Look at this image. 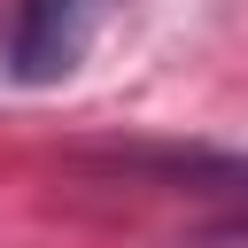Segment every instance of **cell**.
Listing matches in <instances>:
<instances>
[{
    "mask_svg": "<svg viewBox=\"0 0 248 248\" xmlns=\"http://www.w3.org/2000/svg\"><path fill=\"white\" fill-rule=\"evenodd\" d=\"M101 16H108V0H16L8 39H0V70L16 85H62L85 62Z\"/></svg>",
    "mask_w": 248,
    "mask_h": 248,
    "instance_id": "1",
    "label": "cell"
}]
</instances>
